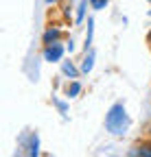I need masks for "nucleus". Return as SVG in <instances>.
I'll return each mask as SVG.
<instances>
[{
    "instance_id": "obj_9",
    "label": "nucleus",
    "mask_w": 151,
    "mask_h": 157,
    "mask_svg": "<svg viewBox=\"0 0 151 157\" xmlns=\"http://www.w3.org/2000/svg\"><path fill=\"white\" fill-rule=\"evenodd\" d=\"M92 42H94V17H88V31H85V39H83V52L92 50Z\"/></svg>"
},
{
    "instance_id": "obj_8",
    "label": "nucleus",
    "mask_w": 151,
    "mask_h": 157,
    "mask_svg": "<svg viewBox=\"0 0 151 157\" xmlns=\"http://www.w3.org/2000/svg\"><path fill=\"white\" fill-rule=\"evenodd\" d=\"M81 92H83V85L77 81V78H70V81H68V85H66V90H64V94H66V98H68V101H70V98H77Z\"/></svg>"
},
{
    "instance_id": "obj_4",
    "label": "nucleus",
    "mask_w": 151,
    "mask_h": 157,
    "mask_svg": "<svg viewBox=\"0 0 151 157\" xmlns=\"http://www.w3.org/2000/svg\"><path fill=\"white\" fill-rule=\"evenodd\" d=\"M127 155H129V157H151V137L140 140V142H136L134 146H129V148H127Z\"/></svg>"
},
{
    "instance_id": "obj_5",
    "label": "nucleus",
    "mask_w": 151,
    "mask_h": 157,
    "mask_svg": "<svg viewBox=\"0 0 151 157\" xmlns=\"http://www.w3.org/2000/svg\"><path fill=\"white\" fill-rule=\"evenodd\" d=\"M64 39V31L59 26H46V31L42 33V44H55V42H62Z\"/></svg>"
},
{
    "instance_id": "obj_13",
    "label": "nucleus",
    "mask_w": 151,
    "mask_h": 157,
    "mask_svg": "<svg viewBox=\"0 0 151 157\" xmlns=\"http://www.w3.org/2000/svg\"><path fill=\"white\" fill-rule=\"evenodd\" d=\"M66 50H68L70 55L74 52V42H72V39H68V42H66Z\"/></svg>"
},
{
    "instance_id": "obj_7",
    "label": "nucleus",
    "mask_w": 151,
    "mask_h": 157,
    "mask_svg": "<svg viewBox=\"0 0 151 157\" xmlns=\"http://www.w3.org/2000/svg\"><path fill=\"white\" fill-rule=\"evenodd\" d=\"M94 61H97V52H94V48L92 50H88V52H83V59H81V72L83 74H90L92 70H94Z\"/></svg>"
},
{
    "instance_id": "obj_17",
    "label": "nucleus",
    "mask_w": 151,
    "mask_h": 157,
    "mask_svg": "<svg viewBox=\"0 0 151 157\" xmlns=\"http://www.w3.org/2000/svg\"><path fill=\"white\" fill-rule=\"evenodd\" d=\"M147 42H149V46H151V31H149V37H147Z\"/></svg>"
},
{
    "instance_id": "obj_1",
    "label": "nucleus",
    "mask_w": 151,
    "mask_h": 157,
    "mask_svg": "<svg viewBox=\"0 0 151 157\" xmlns=\"http://www.w3.org/2000/svg\"><path fill=\"white\" fill-rule=\"evenodd\" d=\"M129 129H131V118L127 113V107L123 101H116L105 113V131L114 137H123L127 135Z\"/></svg>"
},
{
    "instance_id": "obj_14",
    "label": "nucleus",
    "mask_w": 151,
    "mask_h": 157,
    "mask_svg": "<svg viewBox=\"0 0 151 157\" xmlns=\"http://www.w3.org/2000/svg\"><path fill=\"white\" fill-rule=\"evenodd\" d=\"M64 13L70 17V13H72V5H70V2H68V5H64Z\"/></svg>"
},
{
    "instance_id": "obj_3",
    "label": "nucleus",
    "mask_w": 151,
    "mask_h": 157,
    "mask_svg": "<svg viewBox=\"0 0 151 157\" xmlns=\"http://www.w3.org/2000/svg\"><path fill=\"white\" fill-rule=\"evenodd\" d=\"M66 52H68V50H66V46H64L62 42L46 44V46H44V50H42L44 61H48V63H62V59H64V55H66Z\"/></svg>"
},
{
    "instance_id": "obj_18",
    "label": "nucleus",
    "mask_w": 151,
    "mask_h": 157,
    "mask_svg": "<svg viewBox=\"0 0 151 157\" xmlns=\"http://www.w3.org/2000/svg\"><path fill=\"white\" fill-rule=\"evenodd\" d=\"M147 2H149V5H151V0H147Z\"/></svg>"
},
{
    "instance_id": "obj_11",
    "label": "nucleus",
    "mask_w": 151,
    "mask_h": 157,
    "mask_svg": "<svg viewBox=\"0 0 151 157\" xmlns=\"http://www.w3.org/2000/svg\"><path fill=\"white\" fill-rule=\"evenodd\" d=\"M53 105L57 107V111H59V113H64V116L68 113V103H66V101H62V98L53 96Z\"/></svg>"
},
{
    "instance_id": "obj_2",
    "label": "nucleus",
    "mask_w": 151,
    "mask_h": 157,
    "mask_svg": "<svg viewBox=\"0 0 151 157\" xmlns=\"http://www.w3.org/2000/svg\"><path fill=\"white\" fill-rule=\"evenodd\" d=\"M20 153H24L29 157H37V155H40V135H37V131L24 133L20 137Z\"/></svg>"
},
{
    "instance_id": "obj_19",
    "label": "nucleus",
    "mask_w": 151,
    "mask_h": 157,
    "mask_svg": "<svg viewBox=\"0 0 151 157\" xmlns=\"http://www.w3.org/2000/svg\"><path fill=\"white\" fill-rule=\"evenodd\" d=\"M149 17H151V11H149Z\"/></svg>"
},
{
    "instance_id": "obj_15",
    "label": "nucleus",
    "mask_w": 151,
    "mask_h": 157,
    "mask_svg": "<svg viewBox=\"0 0 151 157\" xmlns=\"http://www.w3.org/2000/svg\"><path fill=\"white\" fill-rule=\"evenodd\" d=\"M44 2H46V5H57L59 0H44Z\"/></svg>"
},
{
    "instance_id": "obj_6",
    "label": "nucleus",
    "mask_w": 151,
    "mask_h": 157,
    "mask_svg": "<svg viewBox=\"0 0 151 157\" xmlns=\"http://www.w3.org/2000/svg\"><path fill=\"white\" fill-rule=\"evenodd\" d=\"M62 74L68 78V81H70V78H79L83 72H81V68L79 66H74V61H70V59H68V61H64V59H62Z\"/></svg>"
},
{
    "instance_id": "obj_12",
    "label": "nucleus",
    "mask_w": 151,
    "mask_h": 157,
    "mask_svg": "<svg viewBox=\"0 0 151 157\" xmlns=\"http://www.w3.org/2000/svg\"><path fill=\"white\" fill-rule=\"evenodd\" d=\"M107 5H109V0H90V9H94V11H103V9H107Z\"/></svg>"
},
{
    "instance_id": "obj_16",
    "label": "nucleus",
    "mask_w": 151,
    "mask_h": 157,
    "mask_svg": "<svg viewBox=\"0 0 151 157\" xmlns=\"http://www.w3.org/2000/svg\"><path fill=\"white\" fill-rule=\"evenodd\" d=\"M147 137H151V122L147 124Z\"/></svg>"
},
{
    "instance_id": "obj_10",
    "label": "nucleus",
    "mask_w": 151,
    "mask_h": 157,
    "mask_svg": "<svg viewBox=\"0 0 151 157\" xmlns=\"http://www.w3.org/2000/svg\"><path fill=\"white\" fill-rule=\"evenodd\" d=\"M88 7H90V0H79V5H77V13H74V24H83V20L88 15Z\"/></svg>"
}]
</instances>
